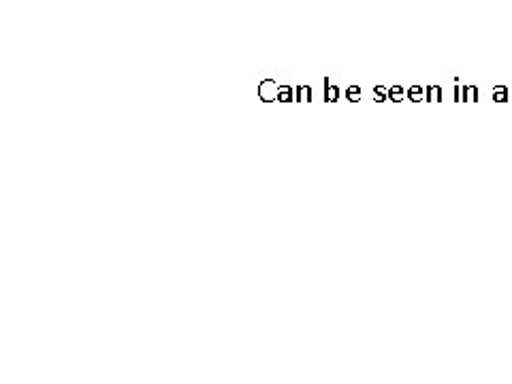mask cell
Instances as JSON below:
<instances>
[{"label":"cell","mask_w":512,"mask_h":384,"mask_svg":"<svg viewBox=\"0 0 512 384\" xmlns=\"http://www.w3.org/2000/svg\"><path fill=\"white\" fill-rule=\"evenodd\" d=\"M338 96H340V90L335 88V86L329 82V79H327V82H325V99H327L329 103H335V101H338Z\"/></svg>","instance_id":"cell-1"},{"label":"cell","mask_w":512,"mask_h":384,"mask_svg":"<svg viewBox=\"0 0 512 384\" xmlns=\"http://www.w3.org/2000/svg\"><path fill=\"white\" fill-rule=\"evenodd\" d=\"M429 96H431V101H438V96H440V88H429Z\"/></svg>","instance_id":"cell-7"},{"label":"cell","mask_w":512,"mask_h":384,"mask_svg":"<svg viewBox=\"0 0 512 384\" xmlns=\"http://www.w3.org/2000/svg\"><path fill=\"white\" fill-rule=\"evenodd\" d=\"M410 99L412 101H423V90L421 88H412L410 90Z\"/></svg>","instance_id":"cell-5"},{"label":"cell","mask_w":512,"mask_h":384,"mask_svg":"<svg viewBox=\"0 0 512 384\" xmlns=\"http://www.w3.org/2000/svg\"><path fill=\"white\" fill-rule=\"evenodd\" d=\"M474 96H476V90L468 88V101H474Z\"/></svg>","instance_id":"cell-8"},{"label":"cell","mask_w":512,"mask_h":384,"mask_svg":"<svg viewBox=\"0 0 512 384\" xmlns=\"http://www.w3.org/2000/svg\"><path fill=\"white\" fill-rule=\"evenodd\" d=\"M387 90H384V88H376L374 90V96H376V101H384V99H387Z\"/></svg>","instance_id":"cell-6"},{"label":"cell","mask_w":512,"mask_h":384,"mask_svg":"<svg viewBox=\"0 0 512 384\" xmlns=\"http://www.w3.org/2000/svg\"><path fill=\"white\" fill-rule=\"evenodd\" d=\"M295 99L297 101H312V90L308 86H299Z\"/></svg>","instance_id":"cell-2"},{"label":"cell","mask_w":512,"mask_h":384,"mask_svg":"<svg viewBox=\"0 0 512 384\" xmlns=\"http://www.w3.org/2000/svg\"><path fill=\"white\" fill-rule=\"evenodd\" d=\"M389 96H391V99L393 101H404V90L402 88H393V90H389Z\"/></svg>","instance_id":"cell-4"},{"label":"cell","mask_w":512,"mask_h":384,"mask_svg":"<svg viewBox=\"0 0 512 384\" xmlns=\"http://www.w3.org/2000/svg\"><path fill=\"white\" fill-rule=\"evenodd\" d=\"M346 99H348L350 103H357V101L361 99V90H359V86H350V88L346 90Z\"/></svg>","instance_id":"cell-3"}]
</instances>
